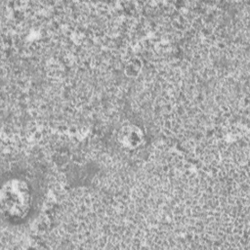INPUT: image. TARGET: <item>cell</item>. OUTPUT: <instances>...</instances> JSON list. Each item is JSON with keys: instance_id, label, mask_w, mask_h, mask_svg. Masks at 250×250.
<instances>
[{"instance_id": "6da1fadb", "label": "cell", "mask_w": 250, "mask_h": 250, "mask_svg": "<svg viewBox=\"0 0 250 250\" xmlns=\"http://www.w3.org/2000/svg\"><path fill=\"white\" fill-rule=\"evenodd\" d=\"M32 191L29 184L21 178L6 180L0 189L2 214L9 220L18 222L24 219L31 208Z\"/></svg>"}, {"instance_id": "7a4b0ae2", "label": "cell", "mask_w": 250, "mask_h": 250, "mask_svg": "<svg viewBox=\"0 0 250 250\" xmlns=\"http://www.w3.org/2000/svg\"><path fill=\"white\" fill-rule=\"evenodd\" d=\"M117 140L123 147L136 149L144 145L146 136L143 129L138 125L126 124L119 129L117 133Z\"/></svg>"}]
</instances>
